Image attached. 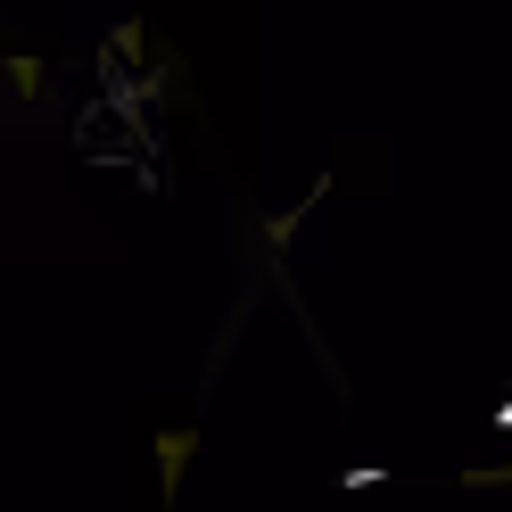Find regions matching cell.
I'll use <instances>...</instances> for the list:
<instances>
[{"instance_id":"3957f363","label":"cell","mask_w":512,"mask_h":512,"mask_svg":"<svg viewBox=\"0 0 512 512\" xmlns=\"http://www.w3.org/2000/svg\"><path fill=\"white\" fill-rule=\"evenodd\" d=\"M504 422H512V405H504Z\"/></svg>"},{"instance_id":"6da1fadb","label":"cell","mask_w":512,"mask_h":512,"mask_svg":"<svg viewBox=\"0 0 512 512\" xmlns=\"http://www.w3.org/2000/svg\"><path fill=\"white\" fill-rule=\"evenodd\" d=\"M190 446H199L190 430H166V438H157V471H166V496L182 488V463H190Z\"/></svg>"},{"instance_id":"7a4b0ae2","label":"cell","mask_w":512,"mask_h":512,"mask_svg":"<svg viewBox=\"0 0 512 512\" xmlns=\"http://www.w3.org/2000/svg\"><path fill=\"white\" fill-rule=\"evenodd\" d=\"M471 479H479V488H504V479H512V463H504V471H471Z\"/></svg>"}]
</instances>
